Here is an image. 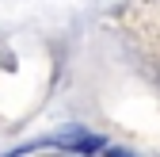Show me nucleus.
I'll return each instance as SVG.
<instances>
[]
</instances>
